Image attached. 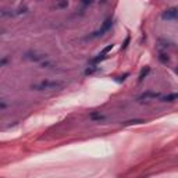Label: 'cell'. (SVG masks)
I'll return each instance as SVG.
<instances>
[{"instance_id":"obj_1","label":"cell","mask_w":178,"mask_h":178,"mask_svg":"<svg viewBox=\"0 0 178 178\" xmlns=\"http://www.w3.org/2000/svg\"><path fill=\"white\" fill-rule=\"evenodd\" d=\"M63 82L61 81H41V82H36V84H32L31 89L32 90H53V89H58L63 86Z\"/></svg>"},{"instance_id":"obj_2","label":"cell","mask_w":178,"mask_h":178,"mask_svg":"<svg viewBox=\"0 0 178 178\" xmlns=\"http://www.w3.org/2000/svg\"><path fill=\"white\" fill-rule=\"evenodd\" d=\"M111 25H113V20L111 18H107L105 22H103V25H102V28L100 29H98V31H95L92 35H89L86 39H93V38H99V36H103L106 32L109 31L111 28Z\"/></svg>"},{"instance_id":"obj_3","label":"cell","mask_w":178,"mask_h":178,"mask_svg":"<svg viewBox=\"0 0 178 178\" xmlns=\"http://www.w3.org/2000/svg\"><path fill=\"white\" fill-rule=\"evenodd\" d=\"M177 17H178V9L177 7L167 9V10L163 11V14H162V18L163 20H166V21H174V20H177Z\"/></svg>"},{"instance_id":"obj_4","label":"cell","mask_w":178,"mask_h":178,"mask_svg":"<svg viewBox=\"0 0 178 178\" xmlns=\"http://www.w3.org/2000/svg\"><path fill=\"white\" fill-rule=\"evenodd\" d=\"M46 57H47L46 54H39V53H35V52H28L24 54V58L25 60H31V61H35V63L43 61Z\"/></svg>"},{"instance_id":"obj_5","label":"cell","mask_w":178,"mask_h":178,"mask_svg":"<svg viewBox=\"0 0 178 178\" xmlns=\"http://www.w3.org/2000/svg\"><path fill=\"white\" fill-rule=\"evenodd\" d=\"M160 96L162 95L159 93V92H152V90H147V92H143V93H141L139 96H138V102L139 100H149V99H160Z\"/></svg>"},{"instance_id":"obj_6","label":"cell","mask_w":178,"mask_h":178,"mask_svg":"<svg viewBox=\"0 0 178 178\" xmlns=\"http://www.w3.org/2000/svg\"><path fill=\"white\" fill-rule=\"evenodd\" d=\"M160 100L162 102H167V103H173L177 100V93H168L166 96H160Z\"/></svg>"},{"instance_id":"obj_7","label":"cell","mask_w":178,"mask_h":178,"mask_svg":"<svg viewBox=\"0 0 178 178\" xmlns=\"http://www.w3.org/2000/svg\"><path fill=\"white\" fill-rule=\"evenodd\" d=\"M149 73H150V67H145V68H143V70L141 71V74H139V77H138V81H139V82H142V81H143V79L147 77V74H149Z\"/></svg>"},{"instance_id":"obj_8","label":"cell","mask_w":178,"mask_h":178,"mask_svg":"<svg viewBox=\"0 0 178 178\" xmlns=\"http://www.w3.org/2000/svg\"><path fill=\"white\" fill-rule=\"evenodd\" d=\"M142 122H145V121H143V120H138V118H135V120L124 121V122H121V125L128 127V125H135V124H142Z\"/></svg>"},{"instance_id":"obj_9","label":"cell","mask_w":178,"mask_h":178,"mask_svg":"<svg viewBox=\"0 0 178 178\" xmlns=\"http://www.w3.org/2000/svg\"><path fill=\"white\" fill-rule=\"evenodd\" d=\"M99 70H100V67H98V66H92V64H90V66L85 70V75H92V74H95L96 71H99Z\"/></svg>"},{"instance_id":"obj_10","label":"cell","mask_w":178,"mask_h":178,"mask_svg":"<svg viewBox=\"0 0 178 178\" xmlns=\"http://www.w3.org/2000/svg\"><path fill=\"white\" fill-rule=\"evenodd\" d=\"M68 7V1H58L56 4L53 6L54 10H63V9H67Z\"/></svg>"},{"instance_id":"obj_11","label":"cell","mask_w":178,"mask_h":178,"mask_svg":"<svg viewBox=\"0 0 178 178\" xmlns=\"http://www.w3.org/2000/svg\"><path fill=\"white\" fill-rule=\"evenodd\" d=\"M106 117L103 114H100V113H92L90 114V120L92 121H103Z\"/></svg>"},{"instance_id":"obj_12","label":"cell","mask_w":178,"mask_h":178,"mask_svg":"<svg viewBox=\"0 0 178 178\" xmlns=\"http://www.w3.org/2000/svg\"><path fill=\"white\" fill-rule=\"evenodd\" d=\"M159 60H160L162 63H164V64H168V63H170V57H168L167 54H164V53L159 54Z\"/></svg>"},{"instance_id":"obj_13","label":"cell","mask_w":178,"mask_h":178,"mask_svg":"<svg viewBox=\"0 0 178 178\" xmlns=\"http://www.w3.org/2000/svg\"><path fill=\"white\" fill-rule=\"evenodd\" d=\"M113 47H114V45H113V43H110V45H107V46H106L105 49H103V50H102V52L99 53V54H103V56H106V54H107V53L110 52V50H113Z\"/></svg>"},{"instance_id":"obj_14","label":"cell","mask_w":178,"mask_h":178,"mask_svg":"<svg viewBox=\"0 0 178 178\" xmlns=\"http://www.w3.org/2000/svg\"><path fill=\"white\" fill-rule=\"evenodd\" d=\"M130 41H131V38H130V36H127V38H125V41H124V43L121 45V49H127V46H128V43H130Z\"/></svg>"},{"instance_id":"obj_15","label":"cell","mask_w":178,"mask_h":178,"mask_svg":"<svg viewBox=\"0 0 178 178\" xmlns=\"http://www.w3.org/2000/svg\"><path fill=\"white\" fill-rule=\"evenodd\" d=\"M41 67H42V68H49V67H52V63H49V61H42V63H41Z\"/></svg>"},{"instance_id":"obj_16","label":"cell","mask_w":178,"mask_h":178,"mask_svg":"<svg viewBox=\"0 0 178 178\" xmlns=\"http://www.w3.org/2000/svg\"><path fill=\"white\" fill-rule=\"evenodd\" d=\"M7 63H9V57H3L1 60H0V67H3V66H6Z\"/></svg>"},{"instance_id":"obj_17","label":"cell","mask_w":178,"mask_h":178,"mask_svg":"<svg viewBox=\"0 0 178 178\" xmlns=\"http://www.w3.org/2000/svg\"><path fill=\"white\" fill-rule=\"evenodd\" d=\"M7 103H6L4 100H0V109H6V107H7Z\"/></svg>"},{"instance_id":"obj_18","label":"cell","mask_w":178,"mask_h":178,"mask_svg":"<svg viewBox=\"0 0 178 178\" xmlns=\"http://www.w3.org/2000/svg\"><path fill=\"white\" fill-rule=\"evenodd\" d=\"M127 77H130V74L127 73V74H124V75H122V77H120V78H118V81H125V78Z\"/></svg>"}]
</instances>
